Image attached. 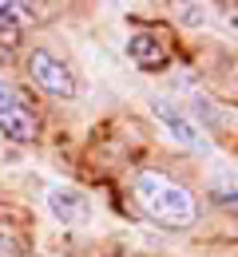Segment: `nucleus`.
Returning <instances> with one entry per match:
<instances>
[{"instance_id":"obj_1","label":"nucleus","mask_w":238,"mask_h":257,"mask_svg":"<svg viewBox=\"0 0 238 257\" xmlns=\"http://www.w3.org/2000/svg\"><path fill=\"white\" fill-rule=\"evenodd\" d=\"M135 198L159 225L187 229V225L199 222V202H195V194L187 190V186H179V182H171L167 174L143 170L135 178Z\"/></svg>"},{"instance_id":"obj_2","label":"nucleus","mask_w":238,"mask_h":257,"mask_svg":"<svg viewBox=\"0 0 238 257\" xmlns=\"http://www.w3.org/2000/svg\"><path fill=\"white\" fill-rule=\"evenodd\" d=\"M151 115H155V123L171 135V143H179V147H187V151H195V155L210 151V139L203 135L199 119H195L191 111H183L175 99H151Z\"/></svg>"},{"instance_id":"obj_3","label":"nucleus","mask_w":238,"mask_h":257,"mask_svg":"<svg viewBox=\"0 0 238 257\" xmlns=\"http://www.w3.org/2000/svg\"><path fill=\"white\" fill-rule=\"evenodd\" d=\"M28 71H32V79L52 99H75V91H80L71 67L64 64L60 56H52L48 48H32V56H28Z\"/></svg>"},{"instance_id":"obj_4","label":"nucleus","mask_w":238,"mask_h":257,"mask_svg":"<svg viewBox=\"0 0 238 257\" xmlns=\"http://www.w3.org/2000/svg\"><path fill=\"white\" fill-rule=\"evenodd\" d=\"M0 135L12 139V143H32V139H36L32 111L24 107L20 91H16L8 79H0Z\"/></svg>"},{"instance_id":"obj_5","label":"nucleus","mask_w":238,"mask_h":257,"mask_svg":"<svg viewBox=\"0 0 238 257\" xmlns=\"http://www.w3.org/2000/svg\"><path fill=\"white\" fill-rule=\"evenodd\" d=\"M48 210H52V218L64 225H80L88 218V198L75 190V186H48Z\"/></svg>"},{"instance_id":"obj_6","label":"nucleus","mask_w":238,"mask_h":257,"mask_svg":"<svg viewBox=\"0 0 238 257\" xmlns=\"http://www.w3.org/2000/svg\"><path fill=\"white\" fill-rule=\"evenodd\" d=\"M127 60H131L135 67H159V64H167V44H163V36H155V32L127 36Z\"/></svg>"},{"instance_id":"obj_7","label":"nucleus","mask_w":238,"mask_h":257,"mask_svg":"<svg viewBox=\"0 0 238 257\" xmlns=\"http://www.w3.org/2000/svg\"><path fill=\"white\" fill-rule=\"evenodd\" d=\"M210 198L218 206H238V174H230V170L210 174Z\"/></svg>"},{"instance_id":"obj_8","label":"nucleus","mask_w":238,"mask_h":257,"mask_svg":"<svg viewBox=\"0 0 238 257\" xmlns=\"http://www.w3.org/2000/svg\"><path fill=\"white\" fill-rule=\"evenodd\" d=\"M36 8L32 4H20V0H0V28H20V24H32Z\"/></svg>"},{"instance_id":"obj_9","label":"nucleus","mask_w":238,"mask_h":257,"mask_svg":"<svg viewBox=\"0 0 238 257\" xmlns=\"http://www.w3.org/2000/svg\"><path fill=\"white\" fill-rule=\"evenodd\" d=\"M0 257H16V249H12V241H8V237H0Z\"/></svg>"},{"instance_id":"obj_10","label":"nucleus","mask_w":238,"mask_h":257,"mask_svg":"<svg viewBox=\"0 0 238 257\" xmlns=\"http://www.w3.org/2000/svg\"><path fill=\"white\" fill-rule=\"evenodd\" d=\"M234 79H238V64H234Z\"/></svg>"}]
</instances>
